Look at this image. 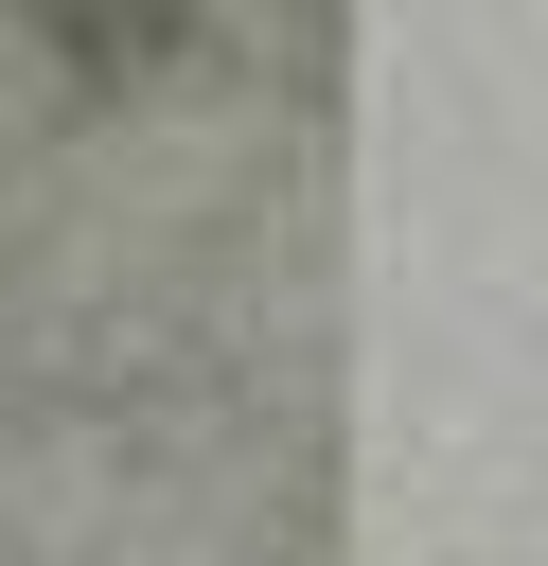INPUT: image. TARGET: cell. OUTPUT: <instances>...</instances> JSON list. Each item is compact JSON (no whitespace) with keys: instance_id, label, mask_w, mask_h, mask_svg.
Returning <instances> with one entry per match:
<instances>
[{"instance_id":"6da1fadb","label":"cell","mask_w":548,"mask_h":566,"mask_svg":"<svg viewBox=\"0 0 548 566\" xmlns=\"http://www.w3.org/2000/svg\"><path fill=\"white\" fill-rule=\"evenodd\" d=\"M35 35H53L71 88H141V71L194 35V0H35Z\"/></svg>"}]
</instances>
